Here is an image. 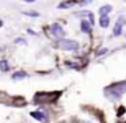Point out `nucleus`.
<instances>
[{"label": "nucleus", "instance_id": "obj_7", "mask_svg": "<svg viewBox=\"0 0 126 123\" xmlns=\"http://www.w3.org/2000/svg\"><path fill=\"white\" fill-rule=\"evenodd\" d=\"M111 6H103L99 8V14H100V16H109V12H111Z\"/></svg>", "mask_w": 126, "mask_h": 123}, {"label": "nucleus", "instance_id": "obj_1", "mask_svg": "<svg viewBox=\"0 0 126 123\" xmlns=\"http://www.w3.org/2000/svg\"><path fill=\"white\" fill-rule=\"evenodd\" d=\"M61 92H37L34 95V103L35 104H52L57 101Z\"/></svg>", "mask_w": 126, "mask_h": 123}, {"label": "nucleus", "instance_id": "obj_4", "mask_svg": "<svg viewBox=\"0 0 126 123\" xmlns=\"http://www.w3.org/2000/svg\"><path fill=\"white\" fill-rule=\"evenodd\" d=\"M30 115L34 118V119L39 120V122H42V123H46L47 122V116H46V114H45L44 111H33Z\"/></svg>", "mask_w": 126, "mask_h": 123}, {"label": "nucleus", "instance_id": "obj_11", "mask_svg": "<svg viewBox=\"0 0 126 123\" xmlns=\"http://www.w3.org/2000/svg\"><path fill=\"white\" fill-rule=\"evenodd\" d=\"M26 76H27V74H26L25 72L20 70V72H16V73L12 74V79H14V80H18V79H23V77H26Z\"/></svg>", "mask_w": 126, "mask_h": 123}, {"label": "nucleus", "instance_id": "obj_6", "mask_svg": "<svg viewBox=\"0 0 126 123\" xmlns=\"http://www.w3.org/2000/svg\"><path fill=\"white\" fill-rule=\"evenodd\" d=\"M123 23H125V18L119 16V18H118V20H117V23H115V27H114V35H119V34L122 33Z\"/></svg>", "mask_w": 126, "mask_h": 123}, {"label": "nucleus", "instance_id": "obj_10", "mask_svg": "<svg viewBox=\"0 0 126 123\" xmlns=\"http://www.w3.org/2000/svg\"><path fill=\"white\" fill-rule=\"evenodd\" d=\"M8 62H7V60H1L0 61V70H3V72H7L8 70Z\"/></svg>", "mask_w": 126, "mask_h": 123}, {"label": "nucleus", "instance_id": "obj_2", "mask_svg": "<svg viewBox=\"0 0 126 123\" xmlns=\"http://www.w3.org/2000/svg\"><path fill=\"white\" fill-rule=\"evenodd\" d=\"M104 91H106V95L109 96L110 99L117 100V99H119L121 96L126 92V81H121V82L111 84L110 87H107Z\"/></svg>", "mask_w": 126, "mask_h": 123}, {"label": "nucleus", "instance_id": "obj_5", "mask_svg": "<svg viewBox=\"0 0 126 123\" xmlns=\"http://www.w3.org/2000/svg\"><path fill=\"white\" fill-rule=\"evenodd\" d=\"M50 30H52V34L54 37H63L64 35V30L58 23H54V25L50 26Z\"/></svg>", "mask_w": 126, "mask_h": 123}, {"label": "nucleus", "instance_id": "obj_9", "mask_svg": "<svg viewBox=\"0 0 126 123\" xmlns=\"http://www.w3.org/2000/svg\"><path fill=\"white\" fill-rule=\"evenodd\" d=\"M81 31L83 33H90L91 31V23L87 20H81Z\"/></svg>", "mask_w": 126, "mask_h": 123}, {"label": "nucleus", "instance_id": "obj_3", "mask_svg": "<svg viewBox=\"0 0 126 123\" xmlns=\"http://www.w3.org/2000/svg\"><path fill=\"white\" fill-rule=\"evenodd\" d=\"M57 46L60 47L61 50H66V52H75V50L79 49V43L76 41H72V39H60L57 42Z\"/></svg>", "mask_w": 126, "mask_h": 123}, {"label": "nucleus", "instance_id": "obj_8", "mask_svg": "<svg viewBox=\"0 0 126 123\" xmlns=\"http://www.w3.org/2000/svg\"><path fill=\"white\" fill-rule=\"evenodd\" d=\"M99 25H100V27H103V28L109 27V25H110V16H100V18H99Z\"/></svg>", "mask_w": 126, "mask_h": 123}, {"label": "nucleus", "instance_id": "obj_12", "mask_svg": "<svg viewBox=\"0 0 126 123\" xmlns=\"http://www.w3.org/2000/svg\"><path fill=\"white\" fill-rule=\"evenodd\" d=\"M75 1H66V3H61L60 6H58V8H69V7L75 6Z\"/></svg>", "mask_w": 126, "mask_h": 123}, {"label": "nucleus", "instance_id": "obj_13", "mask_svg": "<svg viewBox=\"0 0 126 123\" xmlns=\"http://www.w3.org/2000/svg\"><path fill=\"white\" fill-rule=\"evenodd\" d=\"M106 52H107V49H106V47H103V49H102L100 52H98V53H96V54H98V55H102V54H104V53H106Z\"/></svg>", "mask_w": 126, "mask_h": 123}, {"label": "nucleus", "instance_id": "obj_14", "mask_svg": "<svg viewBox=\"0 0 126 123\" xmlns=\"http://www.w3.org/2000/svg\"><path fill=\"white\" fill-rule=\"evenodd\" d=\"M1 25H3V22H1V20H0V27H1Z\"/></svg>", "mask_w": 126, "mask_h": 123}]
</instances>
